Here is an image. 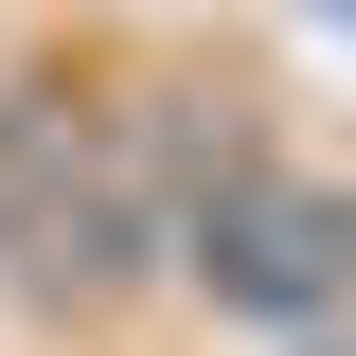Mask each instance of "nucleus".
I'll return each mask as SVG.
<instances>
[{"label": "nucleus", "mask_w": 356, "mask_h": 356, "mask_svg": "<svg viewBox=\"0 0 356 356\" xmlns=\"http://www.w3.org/2000/svg\"><path fill=\"white\" fill-rule=\"evenodd\" d=\"M0 250H18L36 303H125L143 267H161V196H143V161L107 125L18 107V125H0Z\"/></svg>", "instance_id": "nucleus-1"}, {"label": "nucleus", "mask_w": 356, "mask_h": 356, "mask_svg": "<svg viewBox=\"0 0 356 356\" xmlns=\"http://www.w3.org/2000/svg\"><path fill=\"white\" fill-rule=\"evenodd\" d=\"M161 250L196 267L232 321H339V303H356V196H339V178H285L267 143L161 232Z\"/></svg>", "instance_id": "nucleus-2"}]
</instances>
